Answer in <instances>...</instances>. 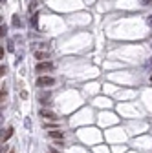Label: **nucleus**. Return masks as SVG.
I'll return each instance as SVG.
<instances>
[{
	"instance_id": "0eeeda50",
	"label": "nucleus",
	"mask_w": 152,
	"mask_h": 153,
	"mask_svg": "<svg viewBox=\"0 0 152 153\" xmlns=\"http://www.w3.org/2000/svg\"><path fill=\"white\" fill-rule=\"evenodd\" d=\"M50 137H53V139H61V140H62V137H64V135H62V131H57V129H55V131H51V133H50Z\"/></svg>"
},
{
	"instance_id": "20e7f679",
	"label": "nucleus",
	"mask_w": 152,
	"mask_h": 153,
	"mask_svg": "<svg viewBox=\"0 0 152 153\" xmlns=\"http://www.w3.org/2000/svg\"><path fill=\"white\" fill-rule=\"evenodd\" d=\"M29 24H31L33 27H37V26H39V15H37V13H33V15L29 16Z\"/></svg>"
},
{
	"instance_id": "f257e3e1",
	"label": "nucleus",
	"mask_w": 152,
	"mask_h": 153,
	"mask_svg": "<svg viewBox=\"0 0 152 153\" xmlns=\"http://www.w3.org/2000/svg\"><path fill=\"white\" fill-rule=\"evenodd\" d=\"M53 84H55L53 76H39V79H37V86L39 88H48V86H53Z\"/></svg>"
},
{
	"instance_id": "6e6552de",
	"label": "nucleus",
	"mask_w": 152,
	"mask_h": 153,
	"mask_svg": "<svg viewBox=\"0 0 152 153\" xmlns=\"http://www.w3.org/2000/svg\"><path fill=\"white\" fill-rule=\"evenodd\" d=\"M11 135H13V128H8V129H6V133H4V135H2V140L6 142V140H8V139L11 137Z\"/></svg>"
},
{
	"instance_id": "39448f33",
	"label": "nucleus",
	"mask_w": 152,
	"mask_h": 153,
	"mask_svg": "<svg viewBox=\"0 0 152 153\" xmlns=\"http://www.w3.org/2000/svg\"><path fill=\"white\" fill-rule=\"evenodd\" d=\"M50 97H51V93H50V91H44V93L39 95V100H41V102H48Z\"/></svg>"
},
{
	"instance_id": "1a4fd4ad",
	"label": "nucleus",
	"mask_w": 152,
	"mask_h": 153,
	"mask_svg": "<svg viewBox=\"0 0 152 153\" xmlns=\"http://www.w3.org/2000/svg\"><path fill=\"white\" fill-rule=\"evenodd\" d=\"M35 56H37V59H48V53H35Z\"/></svg>"
},
{
	"instance_id": "2eb2a0df",
	"label": "nucleus",
	"mask_w": 152,
	"mask_h": 153,
	"mask_svg": "<svg viewBox=\"0 0 152 153\" xmlns=\"http://www.w3.org/2000/svg\"><path fill=\"white\" fill-rule=\"evenodd\" d=\"M147 22H148V26H152V15H150V16L147 18Z\"/></svg>"
},
{
	"instance_id": "4468645a",
	"label": "nucleus",
	"mask_w": 152,
	"mask_h": 153,
	"mask_svg": "<svg viewBox=\"0 0 152 153\" xmlns=\"http://www.w3.org/2000/svg\"><path fill=\"white\" fill-rule=\"evenodd\" d=\"M150 2H152V0H141V4H145V6H148Z\"/></svg>"
},
{
	"instance_id": "423d86ee",
	"label": "nucleus",
	"mask_w": 152,
	"mask_h": 153,
	"mask_svg": "<svg viewBox=\"0 0 152 153\" xmlns=\"http://www.w3.org/2000/svg\"><path fill=\"white\" fill-rule=\"evenodd\" d=\"M11 22H13V26H15V27H20V26H22V22H20V16H18V15H13Z\"/></svg>"
},
{
	"instance_id": "7ed1b4c3",
	"label": "nucleus",
	"mask_w": 152,
	"mask_h": 153,
	"mask_svg": "<svg viewBox=\"0 0 152 153\" xmlns=\"http://www.w3.org/2000/svg\"><path fill=\"white\" fill-rule=\"evenodd\" d=\"M41 117H44L48 120H57V115L53 111H48V109H41Z\"/></svg>"
},
{
	"instance_id": "dca6fc26",
	"label": "nucleus",
	"mask_w": 152,
	"mask_h": 153,
	"mask_svg": "<svg viewBox=\"0 0 152 153\" xmlns=\"http://www.w3.org/2000/svg\"><path fill=\"white\" fill-rule=\"evenodd\" d=\"M148 62H150V64H152V56H150V60H148Z\"/></svg>"
},
{
	"instance_id": "6ab92c4d",
	"label": "nucleus",
	"mask_w": 152,
	"mask_h": 153,
	"mask_svg": "<svg viewBox=\"0 0 152 153\" xmlns=\"http://www.w3.org/2000/svg\"><path fill=\"white\" fill-rule=\"evenodd\" d=\"M150 48H152V44H150Z\"/></svg>"
},
{
	"instance_id": "9b49d317",
	"label": "nucleus",
	"mask_w": 152,
	"mask_h": 153,
	"mask_svg": "<svg viewBox=\"0 0 152 153\" xmlns=\"http://www.w3.org/2000/svg\"><path fill=\"white\" fill-rule=\"evenodd\" d=\"M35 7H37V0H33V2H31V4H29V7H28V9H29V11H33V9H35Z\"/></svg>"
},
{
	"instance_id": "f8f14e48",
	"label": "nucleus",
	"mask_w": 152,
	"mask_h": 153,
	"mask_svg": "<svg viewBox=\"0 0 152 153\" xmlns=\"http://www.w3.org/2000/svg\"><path fill=\"white\" fill-rule=\"evenodd\" d=\"M8 51H15V46H13V42H8Z\"/></svg>"
},
{
	"instance_id": "a211bd4d",
	"label": "nucleus",
	"mask_w": 152,
	"mask_h": 153,
	"mask_svg": "<svg viewBox=\"0 0 152 153\" xmlns=\"http://www.w3.org/2000/svg\"><path fill=\"white\" fill-rule=\"evenodd\" d=\"M150 82H152V75H150Z\"/></svg>"
},
{
	"instance_id": "f03ea898",
	"label": "nucleus",
	"mask_w": 152,
	"mask_h": 153,
	"mask_svg": "<svg viewBox=\"0 0 152 153\" xmlns=\"http://www.w3.org/2000/svg\"><path fill=\"white\" fill-rule=\"evenodd\" d=\"M51 69H53V64H51V62H41V64L35 66V71H37V73H48V71H51Z\"/></svg>"
},
{
	"instance_id": "9d476101",
	"label": "nucleus",
	"mask_w": 152,
	"mask_h": 153,
	"mask_svg": "<svg viewBox=\"0 0 152 153\" xmlns=\"http://www.w3.org/2000/svg\"><path fill=\"white\" fill-rule=\"evenodd\" d=\"M6 33H8V29H6V26L2 24V26H0V36H6Z\"/></svg>"
},
{
	"instance_id": "ddd939ff",
	"label": "nucleus",
	"mask_w": 152,
	"mask_h": 153,
	"mask_svg": "<svg viewBox=\"0 0 152 153\" xmlns=\"http://www.w3.org/2000/svg\"><path fill=\"white\" fill-rule=\"evenodd\" d=\"M48 153H59V151H57L55 148H48Z\"/></svg>"
},
{
	"instance_id": "f3484780",
	"label": "nucleus",
	"mask_w": 152,
	"mask_h": 153,
	"mask_svg": "<svg viewBox=\"0 0 152 153\" xmlns=\"http://www.w3.org/2000/svg\"><path fill=\"white\" fill-rule=\"evenodd\" d=\"M0 2H2V4H4V2H6V0H0Z\"/></svg>"
}]
</instances>
